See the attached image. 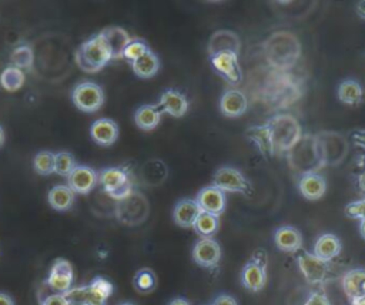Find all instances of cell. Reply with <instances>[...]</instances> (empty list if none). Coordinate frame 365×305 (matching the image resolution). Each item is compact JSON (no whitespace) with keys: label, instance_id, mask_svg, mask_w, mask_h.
I'll use <instances>...</instances> for the list:
<instances>
[{"label":"cell","instance_id":"30","mask_svg":"<svg viewBox=\"0 0 365 305\" xmlns=\"http://www.w3.org/2000/svg\"><path fill=\"white\" fill-rule=\"evenodd\" d=\"M192 228L200 238H212L220 229V217L201 211Z\"/></svg>","mask_w":365,"mask_h":305},{"label":"cell","instance_id":"50","mask_svg":"<svg viewBox=\"0 0 365 305\" xmlns=\"http://www.w3.org/2000/svg\"><path fill=\"white\" fill-rule=\"evenodd\" d=\"M358 187L362 192H365V170L358 175Z\"/></svg>","mask_w":365,"mask_h":305},{"label":"cell","instance_id":"53","mask_svg":"<svg viewBox=\"0 0 365 305\" xmlns=\"http://www.w3.org/2000/svg\"><path fill=\"white\" fill-rule=\"evenodd\" d=\"M4 140H6V134H4V130H3V127L0 125V147H3V144H4Z\"/></svg>","mask_w":365,"mask_h":305},{"label":"cell","instance_id":"52","mask_svg":"<svg viewBox=\"0 0 365 305\" xmlns=\"http://www.w3.org/2000/svg\"><path fill=\"white\" fill-rule=\"evenodd\" d=\"M359 234L365 239V218L359 219Z\"/></svg>","mask_w":365,"mask_h":305},{"label":"cell","instance_id":"39","mask_svg":"<svg viewBox=\"0 0 365 305\" xmlns=\"http://www.w3.org/2000/svg\"><path fill=\"white\" fill-rule=\"evenodd\" d=\"M88 285H90L94 291H97L100 295H103L106 299H108V298L111 296L113 291H114L113 284H111L108 279L103 278V276H94L93 281H91Z\"/></svg>","mask_w":365,"mask_h":305},{"label":"cell","instance_id":"46","mask_svg":"<svg viewBox=\"0 0 365 305\" xmlns=\"http://www.w3.org/2000/svg\"><path fill=\"white\" fill-rule=\"evenodd\" d=\"M352 138H354V141H355L358 145H361L362 148H365V131H355V133L352 134Z\"/></svg>","mask_w":365,"mask_h":305},{"label":"cell","instance_id":"33","mask_svg":"<svg viewBox=\"0 0 365 305\" xmlns=\"http://www.w3.org/2000/svg\"><path fill=\"white\" fill-rule=\"evenodd\" d=\"M338 98L348 105H356L362 101V87L355 80H344L338 86Z\"/></svg>","mask_w":365,"mask_h":305},{"label":"cell","instance_id":"45","mask_svg":"<svg viewBox=\"0 0 365 305\" xmlns=\"http://www.w3.org/2000/svg\"><path fill=\"white\" fill-rule=\"evenodd\" d=\"M212 305H238V304H237V301H235L234 296H231V295H228V294H221V295H218V296L214 299Z\"/></svg>","mask_w":365,"mask_h":305},{"label":"cell","instance_id":"32","mask_svg":"<svg viewBox=\"0 0 365 305\" xmlns=\"http://www.w3.org/2000/svg\"><path fill=\"white\" fill-rule=\"evenodd\" d=\"M10 61L11 66L23 70V71H30L33 68L34 63V53L30 44L24 43L17 47H14L10 53Z\"/></svg>","mask_w":365,"mask_h":305},{"label":"cell","instance_id":"14","mask_svg":"<svg viewBox=\"0 0 365 305\" xmlns=\"http://www.w3.org/2000/svg\"><path fill=\"white\" fill-rule=\"evenodd\" d=\"M98 184V172L88 165H76L67 177V185L76 192L86 195Z\"/></svg>","mask_w":365,"mask_h":305},{"label":"cell","instance_id":"8","mask_svg":"<svg viewBox=\"0 0 365 305\" xmlns=\"http://www.w3.org/2000/svg\"><path fill=\"white\" fill-rule=\"evenodd\" d=\"M325 165H339L349 152L348 140L336 131H321L317 134Z\"/></svg>","mask_w":365,"mask_h":305},{"label":"cell","instance_id":"15","mask_svg":"<svg viewBox=\"0 0 365 305\" xmlns=\"http://www.w3.org/2000/svg\"><path fill=\"white\" fill-rule=\"evenodd\" d=\"M195 201L200 205L201 211L210 212V214H214L218 217L224 212L225 204H227L225 192L222 190L217 188L215 185H207V187L201 188L195 197Z\"/></svg>","mask_w":365,"mask_h":305},{"label":"cell","instance_id":"5","mask_svg":"<svg viewBox=\"0 0 365 305\" xmlns=\"http://www.w3.org/2000/svg\"><path fill=\"white\" fill-rule=\"evenodd\" d=\"M150 214V204L145 195L137 190H133L127 197L115 201L114 215L115 218L128 227L143 224Z\"/></svg>","mask_w":365,"mask_h":305},{"label":"cell","instance_id":"42","mask_svg":"<svg viewBox=\"0 0 365 305\" xmlns=\"http://www.w3.org/2000/svg\"><path fill=\"white\" fill-rule=\"evenodd\" d=\"M84 305H107V299L94 291L90 285H87L86 291V304Z\"/></svg>","mask_w":365,"mask_h":305},{"label":"cell","instance_id":"27","mask_svg":"<svg viewBox=\"0 0 365 305\" xmlns=\"http://www.w3.org/2000/svg\"><path fill=\"white\" fill-rule=\"evenodd\" d=\"M47 201L53 210L67 211L76 201V192L67 184H58L48 191Z\"/></svg>","mask_w":365,"mask_h":305},{"label":"cell","instance_id":"44","mask_svg":"<svg viewBox=\"0 0 365 305\" xmlns=\"http://www.w3.org/2000/svg\"><path fill=\"white\" fill-rule=\"evenodd\" d=\"M40 305H70L63 294H51L40 301Z\"/></svg>","mask_w":365,"mask_h":305},{"label":"cell","instance_id":"12","mask_svg":"<svg viewBox=\"0 0 365 305\" xmlns=\"http://www.w3.org/2000/svg\"><path fill=\"white\" fill-rule=\"evenodd\" d=\"M74 281V272L73 267L68 259L66 258H57L54 259L48 276L46 279V284L57 294H64L73 286Z\"/></svg>","mask_w":365,"mask_h":305},{"label":"cell","instance_id":"17","mask_svg":"<svg viewBox=\"0 0 365 305\" xmlns=\"http://www.w3.org/2000/svg\"><path fill=\"white\" fill-rule=\"evenodd\" d=\"M118 134V124L111 118H98L90 127L91 140L101 147L113 145L117 141Z\"/></svg>","mask_w":365,"mask_h":305},{"label":"cell","instance_id":"38","mask_svg":"<svg viewBox=\"0 0 365 305\" xmlns=\"http://www.w3.org/2000/svg\"><path fill=\"white\" fill-rule=\"evenodd\" d=\"M148 46L138 38H131V41L125 46L124 51H123V58H125L127 61L133 63L134 60L140 58L143 54H145L148 51Z\"/></svg>","mask_w":365,"mask_h":305},{"label":"cell","instance_id":"13","mask_svg":"<svg viewBox=\"0 0 365 305\" xmlns=\"http://www.w3.org/2000/svg\"><path fill=\"white\" fill-rule=\"evenodd\" d=\"M192 261L202 268H214L221 259V247L214 238H200L192 247Z\"/></svg>","mask_w":365,"mask_h":305},{"label":"cell","instance_id":"36","mask_svg":"<svg viewBox=\"0 0 365 305\" xmlns=\"http://www.w3.org/2000/svg\"><path fill=\"white\" fill-rule=\"evenodd\" d=\"M33 168L38 175H51L54 172V152L48 150L38 151L34 155Z\"/></svg>","mask_w":365,"mask_h":305},{"label":"cell","instance_id":"40","mask_svg":"<svg viewBox=\"0 0 365 305\" xmlns=\"http://www.w3.org/2000/svg\"><path fill=\"white\" fill-rule=\"evenodd\" d=\"M86 291H87V285L76 286V288L71 286L63 295L70 305H84L86 304Z\"/></svg>","mask_w":365,"mask_h":305},{"label":"cell","instance_id":"4","mask_svg":"<svg viewBox=\"0 0 365 305\" xmlns=\"http://www.w3.org/2000/svg\"><path fill=\"white\" fill-rule=\"evenodd\" d=\"M113 60L108 46L97 33L83 41L76 51V63L84 73H97Z\"/></svg>","mask_w":365,"mask_h":305},{"label":"cell","instance_id":"23","mask_svg":"<svg viewBox=\"0 0 365 305\" xmlns=\"http://www.w3.org/2000/svg\"><path fill=\"white\" fill-rule=\"evenodd\" d=\"M298 191L304 198L309 201L319 200L327 191V181L318 172L304 174L298 180Z\"/></svg>","mask_w":365,"mask_h":305},{"label":"cell","instance_id":"43","mask_svg":"<svg viewBox=\"0 0 365 305\" xmlns=\"http://www.w3.org/2000/svg\"><path fill=\"white\" fill-rule=\"evenodd\" d=\"M302 305H331L329 299L322 292H311Z\"/></svg>","mask_w":365,"mask_h":305},{"label":"cell","instance_id":"16","mask_svg":"<svg viewBox=\"0 0 365 305\" xmlns=\"http://www.w3.org/2000/svg\"><path fill=\"white\" fill-rule=\"evenodd\" d=\"M211 57L212 67L224 76V78L232 84L241 80V68L238 66V56L232 51H221Z\"/></svg>","mask_w":365,"mask_h":305},{"label":"cell","instance_id":"31","mask_svg":"<svg viewBox=\"0 0 365 305\" xmlns=\"http://www.w3.org/2000/svg\"><path fill=\"white\" fill-rule=\"evenodd\" d=\"M167 165L160 160H151L141 168V177L147 185H160L167 178Z\"/></svg>","mask_w":365,"mask_h":305},{"label":"cell","instance_id":"26","mask_svg":"<svg viewBox=\"0 0 365 305\" xmlns=\"http://www.w3.org/2000/svg\"><path fill=\"white\" fill-rule=\"evenodd\" d=\"M163 110L154 104H144L138 107L134 113V123L143 131L154 130L161 121Z\"/></svg>","mask_w":365,"mask_h":305},{"label":"cell","instance_id":"24","mask_svg":"<svg viewBox=\"0 0 365 305\" xmlns=\"http://www.w3.org/2000/svg\"><path fill=\"white\" fill-rule=\"evenodd\" d=\"M240 47H241V41L234 31L218 30L210 38L208 53H210V56H214L221 51H232V53L238 54Z\"/></svg>","mask_w":365,"mask_h":305},{"label":"cell","instance_id":"20","mask_svg":"<svg viewBox=\"0 0 365 305\" xmlns=\"http://www.w3.org/2000/svg\"><path fill=\"white\" fill-rule=\"evenodd\" d=\"M274 244L282 252H297L302 248V235L295 227L281 225L274 232Z\"/></svg>","mask_w":365,"mask_h":305},{"label":"cell","instance_id":"19","mask_svg":"<svg viewBox=\"0 0 365 305\" xmlns=\"http://www.w3.org/2000/svg\"><path fill=\"white\" fill-rule=\"evenodd\" d=\"M247 107H248V103H247L245 94L237 88L227 90L220 98V110L225 117H230V118L242 115Z\"/></svg>","mask_w":365,"mask_h":305},{"label":"cell","instance_id":"6","mask_svg":"<svg viewBox=\"0 0 365 305\" xmlns=\"http://www.w3.org/2000/svg\"><path fill=\"white\" fill-rule=\"evenodd\" d=\"M98 184L101 185L103 191L118 201L127 197L133 190V177L130 171L123 167H107L98 172Z\"/></svg>","mask_w":365,"mask_h":305},{"label":"cell","instance_id":"29","mask_svg":"<svg viewBox=\"0 0 365 305\" xmlns=\"http://www.w3.org/2000/svg\"><path fill=\"white\" fill-rule=\"evenodd\" d=\"M365 281V268H354L344 274L342 276V289L345 295L352 299L356 295L362 294V284Z\"/></svg>","mask_w":365,"mask_h":305},{"label":"cell","instance_id":"35","mask_svg":"<svg viewBox=\"0 0 365 305\" xmlns=\"http://www.w3.org/2000/svg\"><path fill=\"white\" fill-rule=\"evenodd\" d=\"M26 81V76L24 71L14 67V66H9L6 67L1 74H0V84L6 91L14 93L17 90H20L23 87Z\"/></svg>","mask_w":365,"mask_h":305},{"label":"cell","instance_id":"21","mask_svg":"<svg viewBox=\"0 0 365 305\" xmlns=\"http://www.w3.org/2000/svg\"><path fill=\"white\" fill-rule=\"evenodd\" d=\"M200 212L201 208L195 200L182 198L175 204L173 210V221L181 228H192Z\"/></svg>","mask_w":365,"mask_h":305},{"label":"cell","instance_id":"49","mask_svg":"<svg viewBox=\"0 0 365 305\" xmlns=\"http://www.w3.org/2000/svg\"><path fill=\"white\" fill-rule=\"evenodd\" d=\"M356 13L359 17L365 19V0H359L356 4Z\"/></svg>","mask_w":365,"mask_h":305},{"label":"cell","instance_id":"2","mask_svg":"<svg viewBox=\"0 0 365 305\" xmlns=\"http://www.w3.org/2000/svg\"><path fill=\"white\" fill-rule=\"evenodd\" d=\"M271 155L287 152L302 135L301 125L291 114H277L264 124Z\"/></svg>","mask_w":365,"mask_h":305},{"label":"cell","instance_id":"56","mask_svg":"<svg viewBox=\"0 0 365 305\" xmlns=\"http://www.w3.org/2000/svg\"><path fill=\"white\" fill-rule=\"evenodd\" d=\"M362 294H365V281H364V284H362Z\"/></svg>","mask_w":365,"mask_h":305},{"label":"cell","instance_id":"22","mask_svg":"<svg viewBox=\"0 0 365 305\" xmlns=\"http://www.w3.org/2000/svg\"><path fill=\"white\" fill-rule=\"evenodd\" d=\"M158 107L163 110V113L170 114L171 117H182L188 111V98L177 91V90H165L163 91Z\"/></svg>","mask_w":365,"mask_h":305},{"label":"cell","instance_id":"3","mask_svg":"<svg viewBox=\"0 0 365 305\" xmlns=\"http://www.w3.org/2000/svg\"><path fill=\"white\" fill-rule=\"evenodd\" d=\"M264 48L268 63L279 70L292 67L301 54L298 38L288 31H278L269 36Z\"/></svg>","mask_w":365,"mask_h":305},{"label":"cell","instance_id":"11","mask_svg":"<svg viewBox=\"0 0 365 305\" xmlns=\"http://www.w3.org/2000/svg\"><path fill=\"white\" fill-rule=\"evenodd\" d=\"M212 185L224 192H250L251 185L242 172L234 167H220L212 175Z\"/></svg>","mask_w":365,"mask_h":305},{"label":"cell","instance_id":"54","mask_svg":"<svg viewBox=\"0 0 365 305\" xmlns=\"http://www.w3.org/2000/svg\"><path fill=\"white\" fill-rule=\"evenodd\" d=\"M118 305H135V304H133V302H121V304H118Z\"/></svg>","mask_w":365,"mask_h":305},{"label":"cell","instance_id":"47","mask_svg":"<svg viewBox=\"0 0 365 305\" xmlns=\"http://www.w3.org/2000/svg\"><path fill=\"white\" fill-rule=\"evenodd\" d=\"M0 305H14V302L7 294L0 292Z\"/></svg>","mask_w":365,"mask_h":305},{"label":"cell","instance_id":"41","mask_svg":"<svg viewBox=\"0 0 365 305\" xmlns=\"http://www.w3.org/2000/svg\"><path fill=\"white\" fill-rule=\"evenodd\" d=\"M344 211H345V215L349 218L364 219L365 218V198L349 202Z\"/></svg>","mask_w":365,"mask_h":305},{"label":"cell","instance_id":"9","mask_svg":"<svg viewBox=\"0 0 365 305\" xmlns=\"http://www.w3.org/2000/svg\"><path fill=\"white\" fill-rule=\"evenodd\" d=\"M73 104L83 113H96L104 104L103 88L93 81H81L71 91Z\"/></svg>","mask_w":365,"mask_h":305},{"label":"cell","instance_id":"55","mask_svg":"<svg viewBox=\"0 0 365 305\" xmlns=\"http://www.w3.org/2000/svg\"><path fill=\"white\" fill-rule=\"evenodd\" d=\"M279 3H289V1H292V0H278Z\"/></svg>","mask_w":365,"mask_h":305},{"label":"cell","instance_id":"48","mask_svg":"<svg viewBox=\"0 0 365 305\" xmlns=\"http://www.w3.org/2000/svg\"><path fill=\"white\" fill-rule=\"evenodd\" d=\"M351 305H365V294H359L351 299Z\"/></svg>","mask_w":365,"mask_h":305},{"label":"cell","instance_id":"25","mask_svg":"<svg viewBox=\"0 0 365 305\" xmlns=\"http://www.w3.org/2000/svg\"><path fill=\"white\" fill-rule=\"evenodd\" d=\"M341 249H342L341 239L336 235L327 232V234L319 235L315 239L312 254L317 255L318 258L329 262V261H332L334 258H336L339 255Z\"/></svg>","mask_w":365,"mask_h":305},{"label":"cell","instance_id":"37","mask_svg":"<svg viewBox=\"0 0 365 305\" xmlns=\"http://www.w3.org/2000/svg\"><path fill=\"white\" fill-rule=\"evenodd\" d=\"M77 162L71 152L68 151H58L54 154V172L61 177H68L70 172L76 168Z\"/></svg>","mask_w":365,"mask_h":305},{"label":"cell","instance_id":"1","mask_svg":"<svg viewBox=\"0 0 365 305\" xmlns=\"http://www.w3.org/2000/svg\"><path fill=\"white\" fill-rule=\"evenodd\" d=\"M287 160L289 168L299 174V177L309 172H318L324 168L325 162L322 160L317 134H302L287 151Z\"/></svg>","mask_w":365,"mask_h":305},{"label":"cell","instance_id":"34","mask_svg":"<svg viewBox=\"0 0 365 305\" xmlns=\"http://www.w3.org/2000/svg\"><path fill=\"white\" fill-rule=\"evenodd\" d=\"M133 286L138 294H151L157 288V275L151 268H140L133 276Z\"/></svg>","mask_w":365,"mask_h":305},{"label":"cell","instance_id":"51","mask_svg":"<svg viewBox=\"0 0 365 305\" xmlns=\"http://www.w3.org/2000/svg\"><path fill=\"white\" fill-rule=\"evenodd\" d=\"M168 305H190V302L187 299H184V298H173L168 302Z\"/></svg>","mask_w":365,"mask_h":305},{"label":"cell","instance_id":"18","mask_svg":"<svg viewBox=\"0 0 365 305\" xmlns=\"http://www.w3.org/2000/svg\"><path fill=\"white\" fill-rule=\"evenodd\" d=\"M98 34L104 38L106 44L108 46L113 60L123 58V51H124L125 46L131 41L130 34L123 27H118V26L106 27V29L100 30Z\"/></svg>","mask_w":365,"mask_h":305},{"label":"cell","instance_id":"28","mask_svg":"<svg viewBox=\"0 0 365 305\" xmlns=\"http://www.w3.org/2000/svg\"><path fill=\"white\" fill-rule=\"evenodd\" d=\"M131 68L137 77L151 78L157 74V71L160 68V60L155 53L148 50L145 54H143L140 58H137L131 63Z\"/></svg>","mask_w":365,"mask_h":305},{"label":"cell","instance_id":"10","mask_svg":"<svg viewBox=\"0 0 365 305\" xmlns=\"http://www.w3.org/2000/svg\"><path fill=\"white\" fill-rule=\"evenodd\" d=\"M297 262H298V268L307 282L317 285V284H322L327 279V275L329 271L328 261L318 258L312 252L302 251L298 254Z\"/></svg>","mask_w":365,"mask_h":305},{"label":"cell","instance_id":"7","mask_svg":"<svg viewBox=\"0 0 365 305\" xmlns=\"http://www.w3.org/2000/svg\"><path fill=\"white\" fill-rule=\"evenodd\" d=\"M241 285L250 292L261 291L267 284V254L257 249L241 269Z\"/></svg>","mask_w":365,"mask_h":305}]
</instances>
